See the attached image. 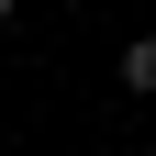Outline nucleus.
<instances>
[{
	"mask_svg": "<svg viewBox=\"0 0 156 156\" xmlns=\"http://www.w3.org/2000/svg\"><path fill=\"white\" fill-rule=\"evenodd\" d=\"M123 89H134V101H156V34H134V45H123Z\"/></svg>",
	"mask_w": 156,
	"mask_h": 156,
	"instance_id": "nucleus-1",
	"label": "nucleus"
},
{
	"mask_svg": "<svg viewBox=\"0 0 156 156\" xmlns=\"http://www.w3.org/2000/svg\"><path fill=\"white\" fill-rule=\"evenodd\" d=\"M11 11H23V0H0V23H11Z\"/></svg>",
	"mask_w": 156,
	"mask_h": 156,
	"instance_id": "nucleus-2",
	"label": "nucleus"
}]
</instances>
